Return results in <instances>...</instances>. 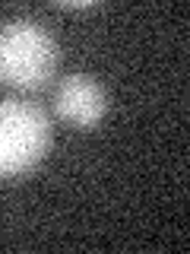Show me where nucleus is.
I'll list each match as a JSON object with an SVG mask.
<instances>
[{
    "instance_id": "1",
    "label": "nucleus",
    "mask_w": 190,
    "mask_h": 254,
    "mask_svg": "<svg viewBox=\"0 0 190 254\" xmlns=\"http://www.w3.org/2000/svg\"><path fill=\"white\" fill-rule=\"evenodd\" d=\"M57 42L35 19H6L0 26V83L35 92L57 73Z\"/></svg>"
},
{
    "instance_id": "2",
    "label": "nucleus",
    "mask_w": 190,
    "mask_h": 254,
    "mask_svg": "<svg viewBox=\"0 0 190 254\" xmlns=\"http://www.w3.org/2000/svg\"><path fill=\"white\" fill-rule=\"evenodd\" d=\"M51 146V121L22 99L0 102V178H19L45 159Z\"/></svg>"
},
{
    "instance_id": "3",
    "label": "nucleus",
    "mask_w": 190,
    "mask_h": 254,
    "mask_svg": "<svg viewBox=\"0 0 190 254\" xmlns=\"http://www.w3.org/2000/svg\"><path fill=\"white\" fill-rule=\"evenodd\" d=\"M54 115L60 121L79 127V130H92L101 118L108 115V92L89 73H73L63 76L54 89Z\"/></svg>"
},
{
    "instance_id": "4",
    "label": "nucleus",
    "mask_w": 190,
    "mask_h": 254,
    "mask_svg": "<svg viewBox=\"0 0 190 254\" xmlns=\"http://www.w3.org/2000/svg\"><path fill=\"white\" fill-rule=\"evenodd\" d=\"M57 6H60V10H95L98 3H79V0H76V3H57Z\"/></svg>"
}]
</instances>
